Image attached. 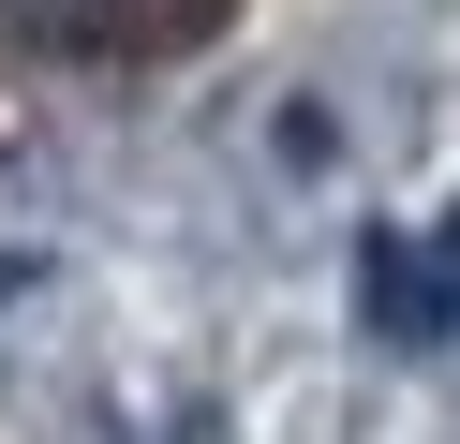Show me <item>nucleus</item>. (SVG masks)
Here are the masks:
<instances>
[{"label":"nucleus","instance_id":"obj_1","mask_svg":"<svg viewBox=\"0 0 460 444\" xmlns=\"http://www.w3.org/2000/svg\"><path fill=\"white\" fill-rule=\"evenodd\" d=\"M0 30L31 59H104V74H149L238 30V0H0Z\"/></svg>","mask_w":460,"mask_h":444}]
</instances>
